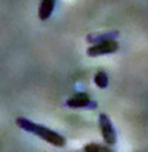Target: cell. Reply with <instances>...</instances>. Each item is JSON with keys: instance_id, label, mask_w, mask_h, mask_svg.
Segmentation results:
<instances>
[{"instance_id": "6", "label": "cell", "mask_w": 148, "mask_h": 152, "mask_svg": "<svg viewBox=\"0 0 148 152\" xmlns=\"http://www.w3.org/2000/svg\"><path fill=\"white\" fill-rule=\"evenodd\" d=\"M117 36H118L117 31L105 32V34H96V35H89L87 40L90 42V43H100V42H104V40H108V39H113Z\"/></svg>"}, {"instance_id": "7", "label": "cell", "mask_w": 148, "mask_h": 152, "mask_svg": "<svg viewBox=\"0 0 148 152\" xmlns=\"http://www.w3.org/2000/svg\"><path fill=\"white\" fill-rule=\"evenodd\" d=\"M84 152H113L111 149L101 145V144H96V143H90L87 144L84 146Z\"/></svg>"}, {"instance_id": "8", "label": "cell", "mask_w": 148, "mask_h": 152, "mask_svg": "<svg viewBox=\"0 0 148 152\" xmlns=\"http://www.w3.org/2000/svg\"><path fill=\"white\" fill-rule=\"evenodd\" d=\"M95 83L100 88H105L108 86V76L104 72H98L95 76Z\"/></svg>"}, {"instance_id": "2", "label": "cell", "mask_w": 148, "mask_h": 152, "mask_svg": "<svg viewBox=\"0 0 148 152\" xmlns=\"http://www.w3.org/2000/svg\"><path fill=\"white\" fill-rule=\"evenodd\" d=\"M118 50V43L113 39H108L104 42H100L96 45H92L87 50V54L89 57H98L104 54H110Z\"/></svg>"}, {"instance_id": "1", "label": "cell", "mask_w": 148, "mask_h": 152, "mask_svg": "<svg viewBox=\"0 0 148 152\" xmlns=\"http://www.w3.org/2000/svg\"><path fill=\"white\" fill-rule=\"evenodd\" d=\"M15 124H16L18 128L26 130L28 133L36 135L38 137H41L42 140H44L45 142L50 143V144H52L55 146L61 148L66 144L65 137H63L60 134L56 133V132L46 128L44 126L35 124V122L26 119V118H18L15 120Z\"/></svg>"}, {"instance_id": "3", "label": "cell", "mask_w": 148, "mask_h": 152, "mask_svg": "<svg viewBox=\"0 0 148 152\" xmlns=\"http://www.w3.org/2000/svg\"><path fill=\"white\" fill-rule=\"evenodd\" d=\"M98 122H100L101 134L105 143L109 145H113L116 143V133H115V128L111 124L109 116L107 114L101 113L98 116Z\"/></svg>"}, {"instance_id": "5", "label": "cell", "mask_w": 148, "mask_h": 152, "mask_svg": "<svg viewBox=\"0 0 148 152\" xmlns=\"http://www.w3.org/2000/svg\"><path fill=\"white\" fill-rule=\"evenodd\" d=\"M55 5L56 0H42L38 10V18L42 21H46L55 10Z\"/></svg>"}, {"instance_id": "4", "label": "cell", "mask_w": 148, "mask_h": 152, "mask_svg": "<svg viewBox=\"0 0 148 152\" xmlns=\"http://www.w3.org/2000/svg\"><path fill=\"white\" fill-rule=\"evenodd\" d=\"M67 106L70 107H95L96 105L92 99L89 98V96L86 94H76L72 96L71 98L67 99L66 102Z\"/></svg>"}]
</instances>
